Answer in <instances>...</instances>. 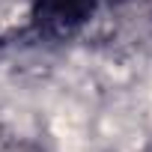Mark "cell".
Returning a JSON list of instances; mask_svg holds the SVG:
<instances>
[{"label":"cell","instance_id":"6da1fadb","mask_svg":"<svg viewBox=\"0 0 152 152\" xmlns=\"http://www.w3.org/2000/svg\"><path fill=\"white\" fill-rule=\"evenodd\" d=\"M99 0H33V27L48 39H66L78 33L93 15Z\"/></svg>","mask_w":152,"mask_h":152},{"label":"cell","instance_id":"7a4b0ae2","mask_svg":"<svg viewBox=\"0 0 152 152\" xmlns=\"http://www.w3.org/2000/svg\"><path fill=\"white\" fill-rule=\"evenodd\" d=\"M113 3H125V0H113Z\"/></svg>","mask_w":152,"mask_h":152}]
</instances>
